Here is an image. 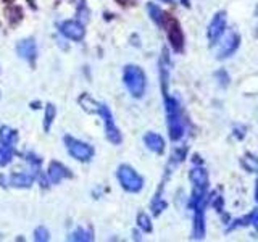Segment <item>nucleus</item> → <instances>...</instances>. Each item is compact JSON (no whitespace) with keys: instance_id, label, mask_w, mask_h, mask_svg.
<instances>
[{"instance_id":"nucleus-15","label":"nucleus","mask_w":258,"mask_h":242,"mask_svg":"<svg viewBox=\"0 0 258 242\" xmlns=\"http://www.w3.org/2000/svg\"><path fill=\"white\" fill-rule=\"evenodd\" d=\"M144 142L152 152H155V153H163V150H165L163 137H161L160 134H157V133H147L144 136Z\"/></svg>"},{"instance_id":"nucleus-10","label":"nucleus","mask_w":258,"mask_h":242,"mask_svg":"<svg viewBox=\"0 0 258 242\" xmlns=\"http://www.w3.org/2000/svg\"><path fill=\"white\" fill-rule=\"evenodd\" d=\"M190 183H192V189L196 191H208V173L205 171L202 166H194L190 169Z\"/></svg>"},{"instance_id":"nucleus-24","label":"nucleus","mask_w":258,"mask_h":242,"mask_svg":"<svg viewBox=\"0 0 258 242\" xmlns=\"http://www.w3.org/2000/svg\"><path fill=\"white\" fill-rule=\"evenodd\" d=\"M34 239L37 240V242H45V240H48L50 239V236H48V231L45 229V228H37L36 231H34Z\"/></svg>"},{"instance_id":"nucleus-29","label":"nucleus","mask_w":258,"mask_h":242,"mask_svg":"<svg viewBox=\"0 0 258 242\" xmlns=\"http://www.w3.org/2000/svg\"><path fill=\"white\" fill-rule=\"evenodd\" d=\"M165 2H169V0H165Z\"/></svg>"},{"instance_id":"nucleus-16","label":"nucleus","mask_w":258,"mask_h":242,"mask_svg":"<svg viewBox=\"0 0 258 242\" xmlns=\"http://www.w3.org/2000/svg\"><path fill=\"white\" fill-rule=\"evenodd\" d=\"M258 221V208H255L253 212H250L247 216L244 218H237V220H234L229 226H228V232L237 229V228H244V226H248V224H255Z\"/></svg>"},{"instance_id":"nucleus-23","label":"nucleus","mask_w":258,"mask_h":242,"mask_svg":"<svg viewBox=\"0 0 258 242\" xmlns=\"http://www.w3.org/2000/svg\"><path fill=\"white\" fill-rule=\"evenodd\" d=\"M244 166L248 169V171H252V173L258 171V158L250 157V155H248V157L244 160Z\"/></svg>"},{"instance_id":"nucleus-19","label":"nucleus","mask_w":258,"mask_h":242,"mask_svg":"<svg viewBox=\"0 0 258 242\" xmlns=\"http://www.w3.org/2000/svg\"><path fill=\"white\" fill-rule=\"evenodd\" d=\"M70 240H76V242H89V240H92V232L91 231H86L83 228H79L76 229L75 232H71L70 234Z\"/></svg>"},{"instance_id":"nucleus-4","label":"nucleus","mask_w":258,"mask_h":242,"mask_svg":"<svg viewBox=\"0 0 258 242\" xmlns=\"http://www.w3.org/2000/svg\"><path fill=\"white\" fill-rule=\"evenodd\" d=\"M161 26L166 28V36L169 39V44L174 48L176 52H182L184 48V34L181 31V26L177 20H174L173 16H169L165 13V18H163V24Z\"/></svg>"},{"instance_id":"nucleus-21","label":"nucleus","mask_w":258,"mask_h":242,"mask_svg":"<svg viewBox=\"0 0 258 242\" xmlns=\"http://www.w3.org/2000/svg\"><path fill=\"white\" fill-rule=\"evenodd\" d=\"M137 226L144 232H152V221L145 213H139V216H137Z\"/></svg>"},{"instance_id":"nucleus-3","label":"nucleus","mask_w":258,"mask_h":242,"mask_svg":"<svg viewBox=\"0 0 258 242\" xmlns=\"http://www.w3.org/2000/svg\"><path fill=\"white\" fill-rule=\"evenodd\" d=\"M116 176H118V181L121 184V188L127 192L136 194V192H141L144 188V179L129 165H121L118 168Z\"/></svg>"},{"instance_id":"nucleus-8","label":"nucleus","mask_w":258,"mask_h":242,"mask_svg":"<svg viewBox=\"0 0 258 242\" xmlns=\"http://www.w3.org/2000/svg\"><path fill=\"white\" fill-rule=\"evenodd\" d=\"M239 42H240V37L237 32H228V34L224 36V39L221 40L220 44V48H218V58H228L229 55H232L234 52L237 50L239 47Z\"/></svg>"},{"instance_id":"nucleus-5","label":"nucleus","mask_w":258,"mask_h":242,"mask_svg":"<svg viewBox=\"0 0 258 242\" xmlns=\"http://www.w3.org/2000/svg\"><path fill=\"white\" fill-rule=\"evenodd\" d=\"M64 145H67L70 155L73 158H76L78 161H89L94 157V149L91 145L86 142H81L71 136L64 137Z\"/></svg>"},{"instance_id":"nucleus-14","label":"nucleus","mask_w":258,"mask_h":242,"mask_svg":"<svg viewBox=\"0 0 258 242\" xmlns=\"http://www.w3.org/2000/svg\"><path fill=\"white\" fill-rule=\"evenodd\" d=\"M205 236V210H196L194 212V239H204Z\"/></svg>"},{"instance_id":"nucleus-28","label":"nucleus","mask_w":258,"mask_h":242,"mask_svg":"<svg viewBox=\"0 0 258 242\" xmlns=\"http://www.w3.org/2000/svg\"><path fill=\"white\" fill-rule=\"evenodd\" d=\"M256 15H258V8H256Z\"/></svg>"},{"instance_id":"nucleus-12","label":"nucleus","mask_w":258,"mask_h":242,"mask_svg":"<svg viewBox=\"0 0 258 242\" xmlns=\"http://www.w3.org/2000/svg\"><path fill=\"white\" fill-rule=\"evenodd\" d=\"M47 174H48V179H50V183H53V184L60 183V181L64 179V177H70L71 176L70 169L64 166V165L58 163V161H52L50 166H48Z\"/></svg>"},{"instance_id":"nucleus-7","label":"nucleus","mask_w":258,"mask_h":242,"mask_svg":"<svg viewBox=\"0 0 258 242\" xmlns=\"http://www.w3.org/2000/svg\"><path fill=\"white\" fill-rule=\"evenodd\" d=\"M224 29H226V13L224 12H218L212 23L208 26V39H210V44L215 45L218 40H220L224 34Z\"/></svg>"},{"instance_id":"nucleus-22","label":"nucleus","mask_w":258,"mask_h":242,"mask_svg":"<svg viewBox=\"0 0 258 242\" xmlns=\"http://www.w3.org/2000/svg\"><path fill=\"white\" fill-rule=\"evenodd\" d=\"M166 208V202L165 200H161V197H160V194H157L155 196V199H153V202H152V210H153V215H160L163 210Z\"/></svg>"},{"instance_id":"nucleus-13","label":"nucleus","mask_w":258,"mask_h":242,"mask_svg":"<svg viewBox=\"0 0 258 242\" xmlns=\"http://www.w3.org/2000/svg\"><path fill=\"white\" fill-rule=\"evenodd\" d=\"M34 179H36V173H15L10 176L7 184L10 183V186H13V188H31Z\"/></svg>"},{"instance_id":"nucleus-25","label":"nucleus","mask_w":258,"mask_h":242,"mask_svg":"<svg viewBox=\"0 0 258 242\" xmlns=\"http://www.w3.org/2000/svg\"><path fill=\"white\" fill-rule=\"evenodd\" d=\"M213 205H215V208L218 210V212H223V199H221V196H215Z\"/></svg>"},{"instance_id":"nucleus-17","label":"nucleus","mask_w":258,"mask_h":242,"mask_svg":"<svg viewBox=\"0 0 258 242\" xmlns=\"http://www.w3.org/2000/svg\"><path fill=\"white\" fill-rule=\"evenodd\" d=\"M147 10H149L150 18L155 21L158 26H161V24H163V18H165L163 10H161V8L158 5H155V4H149L147 5Z\"/></svg>"},{"instance_id":"nucleus-1","label":"nucleus","mask_w":258,"mask_h":242,"mask_svg":"<svg viewBox=\"0 0 258 242\" xmlns=\"http://www.w3.org/2000/svg\"><path fill=\"white\" fill-rule=\"evenodd\" d=\"M165 97V110H166V121H168V131L171 141H179L184 136V121L181 115V107L176 99L163 94Z\"/></svg>"},{"instance_id":"nucleus-27","label":"nucleus","mask_w":258,"mask_h":242,"mask_svg":"<svg viewBox=\"0 0 258 242\" xmlns=\"http://www.w3.org/2000/svg\"><path fill=\"white\" fill-rule=\"evenodd\" d=\"M129 2H133V0H118V4H121V5H127Z\"/></svg>"},{"instance_id":"nucleus-2","label":"nucleus","mask_w":258,"mask_h":242,"mask_svg":"<svg viewBox=\"0 0 258 242\" xmlns=\"http://www.w3.org/2000/svg\"><path fill=\"white\" fill-rule=\"evenodd\" d=\"M123 81L127 87V91L131 92V95L136 97V99H141V97L145 94L147 81H145V75L139 67H136V65H127L123 71Z\"/></svg>"},{"instance_id":"nucleus-20","label":"nucleus","mask_w":258,"mask_h":242,"mask_svg":"<svg viewBox=\"0 0 258 242\" xmlns=\"http://www.w3.org/2000/svg\"><path fill=\"white\" fill-rule=\"evenodd\" d=\"M13 157V147L10 145H0V166H4L7 163H10Z\"/></svg>"},{"instance_id":"nucleus-6","label":"nucleus","mask_w":258,"mask_h":242,"mask_svg":"<svg viewBox=\"0 0 258 242\" xmlns=\"http://www.w3.org/2000/svg\"><path fill=\"white\" fill-rule=\"evenodd\" d=\"M97 113L103 118V123H105V133H107V137H108V141L111 144H121V133H119V129L116 128L115 125V119H113V115H111V111L108 110V107L105 103L99 105V110H97Z\"/></svg>"},{"instance_id":"nucleus-11","label":"nucleus","mask_w":258,"mask_h":242,"mask_svg":"<svg viewBox=\"0 0 258 242\" xmlns=\"http://www.w3.org/2000/svg\"><path fill=\"white\" fill-rule=\"evenodd\" d=\"M16 52L21 56V58L32 62L36 58V53H37V48H36V42L32 39H24L20 40L18 45H16Z\"/></svg>"},{"instance_id":"nucleus-9","label":"nucleus","mask_w":258,"mask_h":242,"mask_svg":"<svg viewBox=\"0 0 258 242\" xmlns=\"http://www.w3.org/2000/svg\"><path fill=\"white\" fill-rule=\"evenodd\" d=\"M60 32L70 40H81L84 37V26L79 21L70 20L60 24Z\"/></svg>"},{"instance_id":"nucleus-18","label":"nucleus","mask_w":258,"mask_h":242,"mask_svg":"<svg viewBox=\"0 0 258 242\" xmlns=\"http://www.w3.org/2000/svg\"><path fill=\"white\" fill-rule=\"evenodd\" d=\"M55 115H56L55 105H53V103H47V107H45V121H44V131H45V133L50 131Z\"/></svg>"},{"instance_id":"nucleus-26","label":"nucleus","mask_w":258,"mask_h":242,"mask_svg":"<svg viewBox=\"0 0 258 242\" xmlns=\"http://www.w3.org/2000/svg\"><path fill=\"white\" fill-rule=\"evenodd\" d=\"M255 200H256V204H258V179H256V186H255Z\"/></svg>"}]
</instances>
